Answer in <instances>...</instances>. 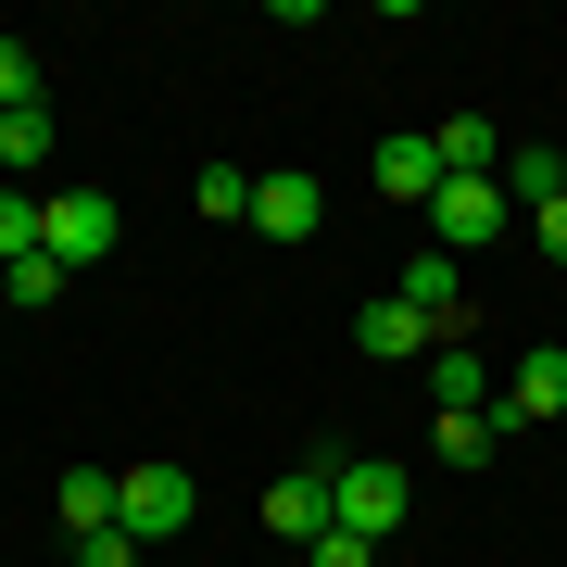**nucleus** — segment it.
I'll return each instance as SVG.
<instances>
[{
	"label": "nucleus",
	"instance_id": "412c9836",
	"mask_svg": "<svg viewBox=\"0 0 567 567\" xmlns=\"http://www.w3.org/2000/svg\"><path fill=\"white\" fill-rule=\"evenodd\" d=\"M76 567H140V543H126V529H89V543H76Z\"/></svg>",
	"mask_w": 567,
	"mask_h": 567
},
{
	"label": "nucleus",
	"instance_id": "2eb2a0df",
	"mask_svg": "<svg viewBox=\"0 0 567 567\" xmlns=\"http://www.w3.org/2000/svg\"><path fill=\"white\" fill-rule=\"evenodd\" d=\"M51 164V102H25V114H0V177H39Z\"/></svg>",
	"mask_w": 567,
	"mask_h": 567
},
{
	"label": "nucleus",
	"instance_id": "20e7f679",
	"mask_svg": "<svg viewBox=\"0 0 567 567\" xmlns=\"http://www.w3.org/2000/svg\"><path fill=\"white\" fill-rule=\"evenodd\" d=\"M391 303H416V316H429V341H480V328H466V265H454L442 240H416V252H404Z\"/></svg>",
	"mask_w": 567,
	"mask_h": 567
},
{
	"label": "nucleus",
	"instance_id": "f8f14e48",
	"mask_svg": "<svg viewBox=\"0 0 567 567\" xmlns=\"http://www.w3.org/2000/svg\"><path fill=\"white\" fill-rule=\"evenodd\" d=\"M429 152H442V177H492V164H505V126L454 114V126H429Z\"/></svg>",
	"mask_w": 567,
	"mask_h": 567
},
{
	"label": "nucleus",
	"instance_id": "6ab92c4d",
	"mask_svg": "<svg viewBox=\"0 0 567 567\" xmlns=\"http://www.w3.org/2000/svg\"><path fill=\"white\" fill-rule=\"evenodd\" d=\"M189 203H203V215H240V227H252V177H240V164H203V177H189Z\"/></svg>",
	"mask_w": 567,
	"mask_h": 567
},
{
	"label": "nucleus",
	"instance_id": "9b49d317",
	"mask_svg": "<svg viewBox=\"0 0 567 567\" xmlns=\"http://www.w3.org/2000/svg\"><path fill=\"white\" fill-rule=\"evenodd\" d=\"M63 543H89V529H114V466H63Z\"/></svg>",
	"mask_w": 567,
	"mask_h": 567
},
{
	"label": "nucleus",
	"instance_id": "a211bd4d",
	"mask_svg": "<svg viewBox=\"0 0 567 567\" xmlns=\"http://www.w3.org/2000/svg\"><path fill=\"white\" fill-rule=\"evenodd\" d=\"M25 252H39V189L0 177V265H25Z\"/></svg>",
	"mask_w": 567,
	"mask_h": 567
},
{
	"label": "nucleus",
	"instance_id": "f3484780",
	"mask_svg": "<svg viewBox=\"0 0 567 567\" xmlns=\"http://www.w3.org/2000/svg\"><path fill=\"white\" fill-rule=\"evenodd\" d=\"M0 303H13V316H39V303H63V265H51V252L0 265Z\"/></svg>",
	"mask_w": 567,
	"mask_h": 567
},
{
	"label": "nucleus",
	"instance_id": "7ed1b4c3",
	"mask_svg": "<svg viewBox=\"0 0 567 567\" xmlns=\"http://www.w3.org/2000/svg\"><path fill=\"white\" fill-rule=\"evenodd\" d=\"M203 517V492L177 480V466H114V529L126 543H164V529H189Z\"/></svg>",
	"mask_w": 567,
	"mask_h": 567
},
{
	"label": "nucleus",
	"instance_id": "ddd939ff",
	"mask_svg": "<svg viewBox=\"0 0 567 567\" xmlns=\"http://www.w3.org/2000/svg\"><path fill=\"white\" fill-rule=\"evenodd\" d=\"M379 189L429 215V189H442V152H429V140H379Z\"/></svg>",
	"mask_w": 567,
	"mask_h": 567
},
{
	"label": "nucleus",
	"instance_id": "4468645a",
	"mask_svg": "<svg viewBox=\"0 0 567 567\" xmlns=\"http://www.w3.org/2000/svg\"><path fill=\"white\" fill-rule=\"evenodd\" d=\"M353 341H365V353H416V365H429V316H416V303H391V290H379V303L353 316Z\"/></svg>",
	"mask_w": 567,
	"mask_h": 567
},
{
	"label": "nucleus",
	"instance_id": "1a4fd4ad",
	"mask_svg": "<svg viewBox=\"0 0 567 567\" xmlns=\"http://www.w3.org/2000/svg\"><path fill=\"white\" fill-rule=\"evenodd\" d=\"M265 529H278V543H328V454L290 466V480L265 492Z\"/></svg>",
	"mask_w": 567,
	"mask_h": 567
},
{
	"label": "nucleus",
	"instance_id": "423d86ee",
	"mask_svg": "<svg viewBox=\"0 0 567 567\" xmlns=\"http://www.w3.org/2000/svg\"><path fill=\"white\" fill-rule=\"evenodd\" d=\"M328 227V189L303 164H278V177H252V240H316Z\"/></svg>",
	"mask_w": 567,
	"mask_h": 567
},
{
	"label": "nucleus",
	"instance_id": "f03ea898",
	"mask_svg": "<svg viewBox=\"0 0 567 567\" xmlns=\"http://www.w3.org/2000/svg\"><path fill=\"white\" fill-rule=\"evenodd\" d=\"M126 240V215H114V189H51L39 203V252L63 265V278H76V265H102Z\"/></svg>",
	"mask_w": 567,
	"mask_h": 567
},
{
	"label": "nucleus",
	"instance_id": "5701e85b",
	"mask_svg": "<svg viewBox=\"0 0 567 567\" xmlns=\"http://www.w3.org/2000/svg\"><path fill=\"white\" fill-rule=\"evenodd\" d=\"M529 240H543V252L567 265V189H555V203H543V215H529Z\"/></svg>",
	"mask_w": 567,
	"mask_h": 567
},
{
	"label": "nucleus",
	"instance_id": "aec40b11",
	"mask_svg": "<svg viewBox=\"0 0 567 567\" xmlns=\"http://www.w3.org/2000/svg\"><path fill=\"white\" fill-rule=\"evenodd\" d=\"M25 102H39V51L0 39V114H25Z\"/></svg>",
	"mask_w": 567,
	"mask_h": 567
},
{
	"label": "nucleus",
	"instance_id": "6e6552de",
	"mask_svg": "<svg viewBox=\"0 0 567 567\" xmlns=\"http://www.w3.org/2000/svg\"><path fill=\"white\" fill-rule=\"evenodd\" d=\"M429 404L442 416H492V353L480 341H429Z\"/></svg>",
	"mask_w": 567,
	"mask_h": 567
},
{
	"label": "nucleus",
	"instance_id": "4be33fe9",
	"mask_svg": "<svg viewBox=\"0 0 567 567\" xmlns=\"http://www.w3.org/2000/svg\"><path fill=\"white\" fill-rule=\"evenodd\" d=\"M316 567H379V543H353V529H328V543H316Z\"/></svg>",
	"mask_w": 567,
	"mask_h": 567
},
{
	"label": "nucleus",
	"instance_id": "9d476101",
	"mask_svg": "<svg viewBox=\"0 0 567 567\" xmlns=\"http://www.w3.org/2000/svg\"><path fill=\"white\" fill-rule=\"evenodd\" d=\"M492 189H505L517 215H543L555 189H567V152H543V140H505V164H492Z\"/></svg>",
	"mask_w": 567,
	"mask_h": 567
},
{
	"label": "nucleus",
	"instance_id": "39448f33",
	"mask_svg": "<svg viewBox=\"0 0 567 567\" xmlns=\"http://www.w3.org/2000/svg\"><path fill=\"white\" fill-rule=\"evenodd\" d=\"M505 215H517V203H505L492 177H442V189H429V240H442L454 265L480 252V240H505Z\"/></svg>",
	"mask_w": 567,
	"mask_h": 567
},
{
	"label": "nucleus",
	"instance_id": "dca6fc26",
	"mask_svg": "<svg viewBox=\"0 0 567 567\" xmlns=\"http://www.w3.org/2000/svg\"><path fill=\"white\" fill-rule=\"evenodd\" d=\"M429 442H442V466H492L505 454V416H442Z\"/></svg>",
	"mask_w": 567,
	"mask_h": 567
},
{
	"label": "nucleus",
	"instance_id": "0eeeda50",
	"mask_svg": "<svg viewBox=\"0 0 567 567\" xmlns=\"http://www.w3.org/2000/svg\"><path fill=\"white\" fill-rule=\"evenodd\" d=\"M492 416H505V429H543V416H567V341H529Z\"/></svg>",
	"mask_w": 567,
	"mask_h": 567
},
{
	"label": "nucleus",
	"instance_id": "f257e3e1",
	"mask_svg": "<svg viewBox=\"0 0 567 567\" xmlns=\"http://www.w3.org/2000/svg\"><path fill=\"white\" fill-rule=\"evenodd\" d=\"M328 529L391 543V529H404V466H379V454H328Z\"/></svg>",
	"mask_w": 567,
	"mask_h": 567
}]
</instances>
